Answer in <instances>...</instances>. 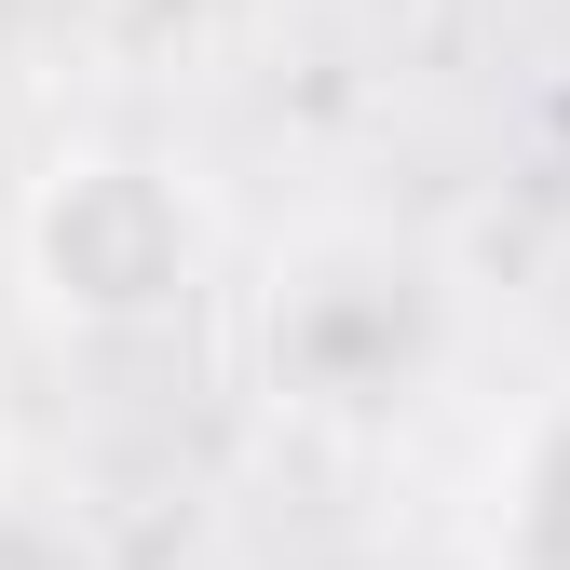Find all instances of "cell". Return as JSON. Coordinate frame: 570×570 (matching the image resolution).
Segmentation results:
<instances>
[{
  "mask_svg": "<svg viewBox=\"0 0 570 570\" xmlns=\"http://www.w3.org/2000/svg\"><path fill=\"white\" fill-rule=\"evenodd\" d=\"M258 353L299 421H394L449 367V285L394 232H313L299 258H272Z\"/></svg>",
  "mask_w": 570,
  "mask_h": 570,
  "instance_id": "cell-1",
  "label": "cell"
},
{
  "mask_svg": "<svg viewBox=\"0 0 570 570\" xmlns=\"http://www.w3.org/2000/svg\"><path fill=\"white\" fill-rule=\"evenodd\" d=\"M28 285L55 326H96V340L164 326L204 285V204L136 150H68L28 190Z\"/></svg>",
  "mask_w": 570,
  "mask_h": 570,
  "instance_id": "cell-2",
  "label": "cell"
},
{
  "mask_svg": "<svg viewBox=\"0 0 570 570\" xmlns=\"http://www.w3.org/2000/svg\"><path fill=\"white\" fill-rule=\"evenodd\" d=\"M489 570H570V381L517 421L489 475Z\"/></svg>",
  "mask_w": 570,
  "mask_h": 570,
  "instance_id": "cell-3",
  "label": "cell"
}]
</instances>
